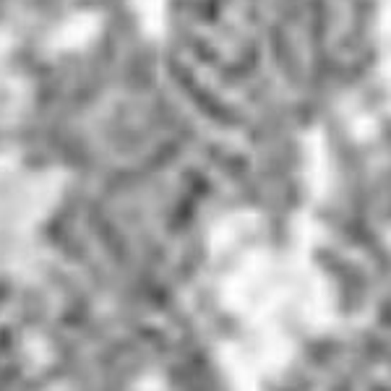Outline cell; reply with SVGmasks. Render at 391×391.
Returning a JSON list of instances; mask_svg holds the SVG:
<instances>
[{
	"label": "cell",
	"instance_id": "obj_1",
	"mask_svg": "<svg viewBox=\"0 0 391 391\" xmlns=\"http://www.w3.org/2000/svg\"><path fill=\"white\" fill-rule=\"evenodd\" d=\"M86 34H94V26L89 24V19H76L71 26H68L66 31L61 29V45L63 47H71V45H78V42H83L86 39Z\"/></svg>",
	"mask_w": 391,
	"mask_h": 391
}]
</instances>
